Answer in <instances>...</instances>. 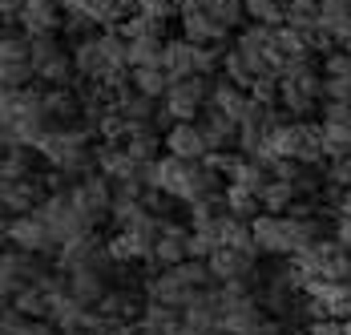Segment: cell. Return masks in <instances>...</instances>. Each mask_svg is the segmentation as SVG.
<instances>
[{
    "mask_svg": "<svg viewBox=\"0 0 351 335\" xmlns=\"http://www.w3.org/2000/svg\"><path fill=\"white\" fill-rule=\"evenodd\" d=\"M49 126V113H45V93L36 89H8L0 101V154L8 150H29L45 137Z\"/></svg>",
    "mask_w": 351,
    "mask_h": 335,
    "instance_id": "6da1fadb",
    "label": "cell"
},
{
    "mask_svg": "<svg viewBox=\"0 0 351 335\" xmlns=\"http://www.w3.org/2000/svg\"><path fill=\"white\" fill-rule=\"evenodd\" d=\"M149 190L166 194L174 202H206V198H218V174H214L206 162H186V158H158L149 166Z\"/></svg>",
    "mask_w": 351,
    "mask_h": 335,
    "instance_id": "7a4b0ae2",
    "label": "cell"
},
{
    "mask_svg": "<svg viewBox=\"0 0 351 335\" xmlns=\"http://www.w3.org/2000/svg\"><path fill=\"white\" fill-rule=\"evenodd\" d=\"M36 154L61 174H77L85 178L97 166V150L89 146V130L85 126H53L45 130V137L36 141Z\"/></svg>",
    "mask_w": 351,
    "mask_h": 335,
    "instance_id": "3957f363",
    "label": "cell"
},
{
    "mask_svg": "<svg viewBox=\"0 0 351 335\" xmlns=\"http://www.w3.org/2000/svg\"><path fill=\"white\" fill-rule=\"evenodd\" d=\"M214 283L210 267H206V259H186L182 267H170L162 270V275H154L149 279V287H145V295L149 303H166V307H174V311H186L198 291H206Z\"/></svg>",
    "mask_w": 351,
    "mask_h": 335,
    "instance_id": "277c9868",
    "label": "cell"
},
{
    "mask_svg": "<svg viewBox=\"0 0 351 335\" xmlns=\"http://www.w3.org/2000/svg\"><path fill=\"white\" fill-rule=\"evenodd\" d=\"M323 97V69H315V57H299L279 69V109H287L295 122L315 113Z\"/></svg>",
    "mask_w": 351,
    "mask_h": 335,
    "instance_id": "5b68a950",
    "label": "cell"
},
{
    "mask_svg": "<svg viewBox=\"0 0 351 335\" xmlns=\"http://www.w3.org/2000/svg\"><path fill=\"white\" fill-rule=\"evenodd\" d=\"M222 291V287H218ZM271 319L258 295H226L222 291V332L226 335H267Z\"/></svg>",
    "mask_w": 351,
    "mask_h": 335,
    "instance_id": "8992f818",
    "label": "cell"
},
{
    "mask_svg": "<svg viewBox=\"0 0 351 335\" xmlns=\"http://www.w3.org/2000/svg\"><path fill=\"white\" fill-rule=\"evenodd\" d=\"M29 57L33 69L45 85H69L73 81V53H65V45L57 36H29Z\"/></svg>",
    "mask_w": 351,
    "mask_h": 335,
    "instance_id": "52a82bcc",
    "label": "cell"
},
{
    "mask_svg": "<svg viewBox=\"0 0 351 335\" xmlns=\"http://www.w3.org/2000/svg\"><path fill=\"white\" fill-rule=\"evenodd\" d=\"M69 198L89 227H97L101 218L113 214V186H109L106 174H85V178H77L69 186Z\"/></svg>",
    "mask_w": 351,
    "mask_h": 335,
    "instance_id": "ba28073f",
    "label": "cell"
},
{
    "mask_svg": "<svg viewBox=\"0 0 351 335\" xmlns=\"http://www.w3.org/2000/svg\"><path fill=\"white\" fill-rule=\"evenodd\" d=\"M210 105V81L206 77H186V81H174L162 97V109L170 122H194L202 109Z\"/></svg>",
    "mask_w": 351,
    "mask_h": 335,
    "instance_id": "9c48e42d",
    "label": "cell"
},
{
    "mask_svg": "<svg viewBox=\"0 0 351 335\" xmlns=\"http://www.w3.org/2000/svg\"><path fill=\"white\" fill-rule=\"evenodd\" d=\"M8 242L16 246V251H29V255H61V242L57 235L49 231V222L40 218V214H12V222H8Z\"/></svg>",
    "mask_w": 351,
    "mask_h": 335,
    "instance_id": "30bf717a",
    "label": "cell"
},
{
    "mask_svg": "<svg viewBox=\"0 0 351 335\" xmlns=\"http://www.w3.org/2000/svg\"><path fill=\"white\" fill-rule=\"evenodd\" d=\"M113 255H109L106 242H97V238H77V242H69V246H61V255H57V267L65 270V275H73V270H113Z\"/></svg>",
    "mask_w": 351,
    "mask_h": 335,
    "instance_id": "8fae6325",
    "label": "cell"
},
{
    "mask_svg": "<svg viewBox=\"0 0 351 335\" xmlns=\"http://www.w3.org/2000/svg\"><path fill=\"white\" fill-rule=\"evenodd\" d=\"M307 299H311L307 307H311L315 319H339V323L351 319V283H323V279H315L307 287Z\"/></svg>",
    "mask_w": 351,
    "mask_h": 335,
    "instance_id": "7c38bea8",
    "label": "cell"
},
{
    "mask_svg": "<svg viewBox=\"0 0 351 335\" xmlns=\"http://www.w3.org/2000/svg\"><path fill=\"white\" fill-rule=\"evenodd\" d=\"M16 25L25 36H57L65 29V8L57 0H25Z\"/></svg>",
    "mask_w": 351,
    "mask_h": 335,
    "instance_id": "4fadbf2b",
    "label": "cell"
},
{
    "mask_svg": "<svg viewBox=\"0 0 351 335\" xmlns=\"http://www.w3.org/2000/svg\"><path fill=\"white\" fill-rule=\"evenodd\" d=\"M162 141H166V154L186 158V162H206V154H210L198 122H170V130L162 134Z\"/></svg>",
    "mask_w": 351,
    "mask_h": 335,
    "instance_id": "5bb4252c",
    "label": "cell"
},
{
    "mask_svg": "<svg viewBox=\"0 0 351 335\" xmlns=\"http://www.w3.org/2000/svg\"><path fill=\"white\" fill-rule=\"evenodd\" d=\"M190 259V227H182V222H170L166 218V227H162V235L154 238V251H149V263H158V267H182Z\"/></svg>",
    "mask_w": 351,
    "mask_h": 335,
    "instance_id": "9a60e30c",
    "label": "cell"
},
{
    "mask_svg": "<svg viewBox=\"0 0 351 335\" xmlns=\"http://www.w3.org/2000/svg\"><path fill=\"white\" fill-rule=\"evenodd\" d=\"M101 319H106L109 327H138V319H141V299H138V291H130V287H109V295L97 307H93Z\"/></svg>",
    "mask_w": 351,
    "mask_h": 335,
    "instance_id": "2e32d148",
    "label": "cell"
},
{
    "mask_svg": "<svg viewBox=\"0 0 351 335\" xmlns=\"http://www.w3.org/2000/svg\"><path fill=\"white\" fill-rule=\"evenodd\" d=\"M178 16H182V36H186L190 45H222V36L230 33V29L214 16L210 8H202V4L182 8Z\"/></svg>",
    "mask_w": 351,
    "mask_h": 335,
    "instance_id": "e0dca14e",
    "label": "cell"
},
{
    "mask_svg": "<svg viewBox=\"0 0 351 335\" xmlns=\"http://www.w3.org/2000/svg\"><path fill=\"white\" fill-rule=\"evenodd\" d=\"M323 150H327V158L351 154V105L327 101V109H323Z\"/></svg>",
    "mask_w": 351,
    "mask_h": 335,
    "instance_id": "ac0fdd59",
    "label": "cell"
},
{
    "mask_svg": "<svg viewBox=\"0 0 351 335\" xmlns=\"http://www.w3.org/2000/svg\"><path fill=\"white\" fill-rule=\"evenodd\" d=\"M73 69H77V77H85V81H93V85H101L109 73H117V69L109 65L106 49H101V36L77 41V49H73Z\"/></svg>",
    "mask_w": 351,
    "mask_h": 335,
    "instance_id": "d6986e66",
    "label": "cell"
},
{
    "mask_svg": "<svg viewBox=\"0 0 351 335\" xmlns=\"http://www.w3.org/2000/svg\"><path fill=\"white\" fill-rule=\"evenodd\" d=\"M186 315V323L190 327H198L202 335H214V332H222V291H198L194 295V303L182 311Z\"/></svg>",
    "mask_w": 351,
    "mask_h": 335,
    "instance_id": "ffe728a7",
    "label": "cell"
},
{
    "mask_svg": "<svg viewBox=\"0 0 351 335\" xmlns=\"http://www.w3.org/2000/svg\"><path fill=\"white\" fill-rule=\"evenodd\" d=\"M65 291L85 307H97L109 295V275L106 270H73L65 275Z\"/></svg>",
    "mask_w": 351,
    "mask_h": 335,
    "instance_id": "44dd1931",
    "label": "cell"
},
{
    "mask_svg": "<svg viewBox=\"0 0 351 335\" xmlns=\"http://www.w3.org/2000/svg\"><path fill=\"white\" fill-rule=\"evenodd\" d=\"M162 69L170 73V81H186V77H198V45H190L186 36L166 41V53H162Z\"/></svg>",
    "mask_w": 351,
    "mask_h": 335,
    "instance_id": "7402d4cb",
    "label": "cell"
},
{
    "mask_svg": "<svg viewBox=\"0 0 351 335\" xmlns=\"http://www.w3.org/2000/svg\"><path fill=\"white\" fill-rule=\"evenodd\" d=\"M45 198H49V194H45V182H40V178H25V182H12V186H4L0 206H4L8 214H33V210H36Z\"/></svg>",
    "mask_w": 351,
    "mask_h": 335,
    "instance_id": "603a6c76",
    "label": "cell"
},
{
    "mask_svg": "<svg viewBox=\"0 0 351 335\" xmlns=\"http://www.w3.org/2000/svg\"><path fill=\"white\" fill-rule=\"evenodd\" d=\"M45 113H49V126H77L81 97L73 93L69 85H49L45 89Z\"/></svg>",
    "mask_w": 351,
    "mask_h": 335,
    "instance_id": "cb8c5ba5",
    "label": "cell"
},
{
    "mask_svg": "<svg viewBox=\"0 0 351 335\" xmlns=\"http://www.w3.org/2000/svg\"><path fill=\"white\" fill-rule=\"evenodd\" d=\"M198 126H202V137H206L210 154H214V150H230V146L239 141V122H234V117H226V113H218V109H206Z\"/></svg>",
    "mask_w": 351,
    "mask_h": 335,
    "instance_id": "d4e9b609",
    "label": "cell"
},
{
    "mask_svg": "<svg viewBox=\"0 0 351 335\" xmlns=\"http://www.w3.org/2000/svg\"><path fill=\"white\" fill-rule=\"evenodd\" d=\"M210 109L234 117V122H243V113L250 109V93H246L243 85H234V81H214L210 85Z\"/></svg>",
    "mask_w": 351,
    "mask_h": 335,
    "instance_id": "484cf974",
    "label": "cell"
},
{
    "mask_svg": "<svg viewBox=\"0 0 351 335\" xmlns=\"http://www.w3.org/2000/svg\"><path fill=\"white\" fill-rule=\"evenodd\" d=\"M182 323H186V315L166 307V303H145V311L138 319V327L149 335H182Z\"/></svg>",
    "mask_w": 351,
    "mask_h": 335,
    "instance_id": "4316f807",
    "label": "cell"
},
{
    "mask_svg": "<svg viewBox=\"0 0 351 335\" xmlns=\"http://www.w3.org/2000/svg\"><path fill=\"white\" fill-rule=\"evenodd\" d=\"M121 146H125V154H130V158H134L138 166H154V162H158V150H162L166 141L158 137V130H149V126H141V130H130Z\"/></svg>",
    "mask_w": 351,
    "mask_h": 335,
    "instance_id": "83f0119b",
    "label": "cell"
},
{
    "mask_svg": "<svg viewBox=\"0 0 351 335\" xmlns=\"http://www.w3.org/2000/svg\"><path fill=\"white\" fill-rule=\"evenodd\" d=\"M109 255L117 259V263H134V259H149V251H154V242L149 238H141L138 231H130V227H121L117 235L106 242Z\"/></svg>",
    "mask_w": 351,
    "mask_h": 335,
    "instance_id": "f1b7e54d",
    "label": "cell"
},
{
    "mask_svg": "<svg viewBox=\"0 0 351 335\" xmlns=\"http://www.w3.org/2000/svg\"><path fill=\"white\" fill-rule=\"evenodd\" d=\"M130 85H134V93H141V97L162 101L174 81H170V73L162 65H145V69H130Z\"/></svg>",
    "mask_w": 351,
    "mask_h": 335,
    "instance_id": "f546056e",
    "label": "cell"
},
{
    "mask_svg": "<svg viewBox=\"0 0 351 335\" xmlns=\"http://www.w3.org/2000/svg\"><path fill=\"white\" fill-rule=\"evenodd\" d=\"M258 198H263V210H267V214H291V206L299 202V190H295V182L271 178L267 190H263Z\"/></svg>",
    "mask_w": 351,
    "mask_h": 335,
    "instance_id": "4dcf8cb0",
    "label": "cell"
},
{
    "mask_svg": "<svg viewBox=\"0 0 351 335\" xmlns=\"http://www.w3.org/2000/svg\"><path fill=\"white\" fill-rule=\"evenodd\" d=\"M166 53V36H130V69L162 65Z\"/></svg>",
    "mask_w": 351,
    "mask_h": 335,
    "instance_id": "1f68e13d",
    "label": "cell"
},
{
    "mask_svg": "<svg viewBox=\"0 0 351 335\" xmlns=\"http://www.w3.org/2000/svg\"><path fill=\"white\" fill-rule=\"evenodd\" d=\"M222 198H226V210H230L234 218H243V222H254V218L263 214V198H258L254 190H246V186H234V182H230V190H226Z\"/></svg>",
    "mask_w": 351,
    "mask_h": 335,
    "instance_id": "d6a6232c",
    "label": "cell"
},
{
    "mask_svg": "<svg viewBox=\"0 0 351 335\" xmlns=\"http://www.w3.org/2000/svg\"><path fill=\"white\" fill-rule=\"evenodd\" d=\"M138 16V0H97V25L101 29H121Z\"/></svg>",
    "mask_w": 351,
    "mask_h": 335,
    "instance_id": "836d02e7",
    "label": "cell"
},
{
    "mask_svg": "<svg viewBox=\"0 0 351 335\" xmlns=\"http://www.w3.org/2000/svg\"><path fill=\"white\" fill-rule=\"evenodd\" d=\"M287 25L299 33H319V0H287Z\"/></svg>",
    "mask_w": 351,
    "mask_h": 335,
    "instance_id": "e575fe53",
    "label": "cell"
},
{
    "mask_svg": "<svg viewBox=\"0 0 351 335\" xmlns=\"http://www.w3.org/2000/svg\"><path fill=\"white\" fill-rule=\"evenodd\" d=\"M174 12H182L174 0H138V16H149V21H162L166 25Z\"/></svg>",
    "mask_w": 351,
    "mask_h": 335,
    "instance_id": "d590c367",
    "label": "cell"
},
{
    "mask_svg": "<svg viewBox=\"0 0 351 335\" xmlns=\"http://www.w3.org/2000/svg\"><path fill=\"white\" fill-rule=\"evenodd\" d=\"M319 69H323V77H351V53L348 49H331Z\"/></svg>",
    "mask_w": 351,
    "mask_h": 335,
    "instance_id": "8d00e7d4",
    "label": "cell"
},
{
    "mask_svg": "<svg viewBox=\"0 0 351 335\" xmlns=\"http://www.w3.org/2000/svg\"><path fill=\"white\" fill-rule=\"evenodd\" d=\"M250 97L258 101V105H279V77H258L254 85H250Z\"/></svg>",
    "mask_w": 351,
    "mask_h": 335,
    "instance_id": "74e56055",
    "label": "cell"
},
{
    "mask_svg": "<svg viewBox=\"0 0 351 335\" xmlns=\"http://www.w3.org/2000/svg\"><path fill=\"white\" fill-rule=\"evenodd\" d=\"M323 97L335 105H351V77H323Z\"/></svg>",
    "mask_w": 351,
    "mask_h": 335,
    "instance_id": "f35d334b",
    "label": "cell"
},
{
    "mask_svg": "<svg viewBox=\"0 0 351 335\" xmlns=\"http://www.w3.org/2000/svg\"><path fill=\"white\" fill-rule=\"evenodd\" d=\"M327 182H331L335 190H351V154L331 158V166H327Z\"/></svg>",
    "mask_w": 351,
    "mask_h": 335,
    "instance_id": "ab89813d",
    "label": "cell"
},
{
    "mask_svg": "<svg viewBox=\"0 0 351 335\" xmlns=\"http://www.w3.org/2000/svg\"><path fill=\"white\" fill-rule=\"evenodd\" d=\"M25 319H29V315H25L16 303H0V335H16Z\"/></svg>",
    "mask_w": 351,
    "mask_h": 335,
    "instance_id": "60d3db41",
    "label": "cell"
},
{
    "mask_svg": "<svg viewBox=\"0 0 351 335\" xmlns=\"http://www.w3.org/2000/svg\"><path fill=\"white\" fill-rule=\"evenodd\" d=\"M65 16H89L97 25V0H61Z\"/></svg>",
    "mask_w": 351,
    "mask_h": 335,
    "instance_id": "b9f144b4",
    "label": "cell"
},
{
    "mask_svg": "<svg viewBox=\"0 0 351 335\" xmlns=\"http://www.w3.org/2000/svg\"><path fill=\"white\" fill-rule=\"evenodd\" d=\"M16 335H61V327H57L53 319H25Z\"/></svg>",
    "mask_w": 351,
    "mask_h": 335,
    "instance_id": "7bdbcfd3",
    "label": "cell"
},
{
    "mask_svg": "<svg viewBox=\"0 0 351 335\" xmlns=\"http://www.w3.org/2000/svg\"><path fill=\"white\" fill-rule=\"evenodd\" d=\"M303 335H348V332H343L339 319H311V327H307Z\"/></svg>",
    "mask_w": 351,
    "mask_h": 335,
    "instance_id": "ee69618b",
    "label": "cell"
},
{
    "mask_svg": "<svg viewBox=\"0 0 351 335\" xmlns=\"http://www.w3.org/2000/svg\"><path fill=\"white\" fill-rule=\"evenodd\" d=\"M21 8H25V0H0V21L12 25V21L21 16Z\"/></svg>",
    "mask_w": 351,
    "mask_h": 335,
    "instance_id": "f6af8a7d",
    "label": "cell"
},
{
    "mask_svg": "<svg viewBox=\"0 0 351 335\" xmlns=\"http://www.w3.org/2000/svg\"><path fill=\"white\" fill-rule=\"evenodd\" d=\"M335 242H339V246H343V251H348L351 255V218H339V222H335Z\"/></svg>",
    "mask_w": 351,
    "mask_h": 335,
    "instance_id": "bcb514c9",
    "label": "cell"
},
{
    "mask_svg": "<svg viewBox=\"0 0 351 335\" xmlns=\"http://www.w3.org/2000/svg\"><path fill=\"white\" fill-rule=\"evenodd\" d=\"M109 335H138V327H113Z\"/></svg>",
    "mask_w": 351,
    "mask_h": 335,
    "instance_id": "7dc6e473",
    "label": "cell"
},
{
    "mask_svg": "<svg viewBox=\"0 0 351 335\" xmlns=\"http://www.w3.org/2000/svg\"><path fill=\"white\" fill-rule=\"evenodd\" d=\"M4 93H8V85H4V81H0V101H4Z\"/></svg>",
    "mask_w": 351,
    "mask_h": 335,
    "instance_id": "c3c4849f",
    "label": "cell"
},
{
    "mask_svg": "<svg viewBox=\"0 0 351 335\" xmlns=\"http://www.w3.org/2000/svg\"><path fill=\"white\" fill-rule=\"evenodd\" d=\"M4 186H8V182H4V178H0V194H4Z\"/></svg>",
    "mask_w": 351,
    "mask_h": 335,
    "instance_id": "681fc988",
    "label": "cell"
}]
</instances>
